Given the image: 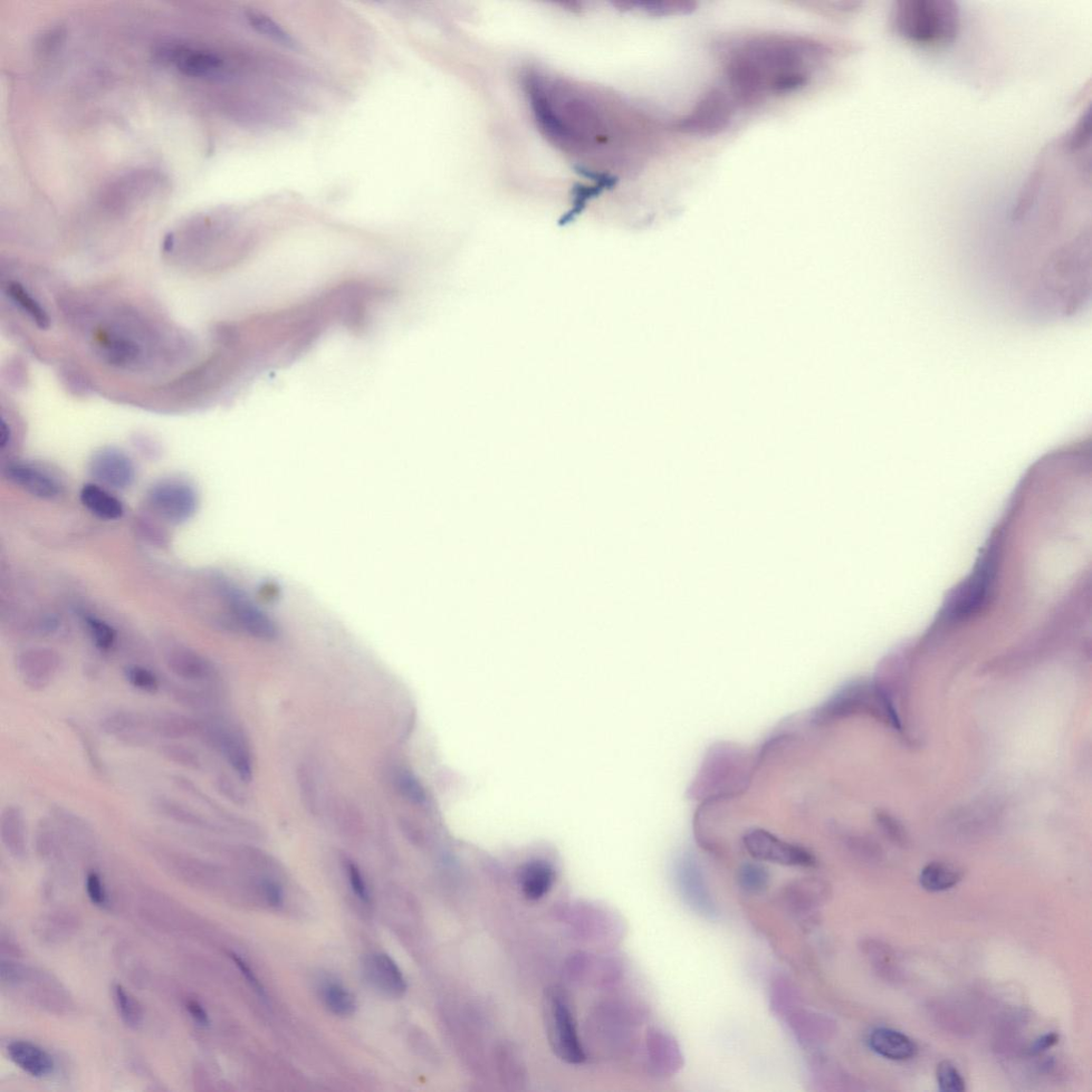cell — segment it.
Masks as SVG:
<instances>
[{
	"label": "cell",
	"mask_w": 1092,
	"mask_h": 1092,
	"mask_svg": "<svg viewBox=\"0 0 1092 1092\" xmlns=\"http://www.w3.org/2000/svg\"><path fill=\"white\" fill-rule=\"evenodd\" d=\"M826 45L803 39L769 37L732 53L726 78L737 104L752 107L770 95L798 90L827 59Z\"/></svg>",
	"instance_id": "cell-1"
},
{
	"label": "cell",
	"mask_w": 1092,
	"mask_h": 1092,
	"mask_svg": "<svg viewBox=\"0 0 1092 1092\" xmlns=\"http://www.w3.org/2000/svg\"><path fill=\"white\" fill-rule=\"evenodd\" d=\"M890 17L898 36L926 49L952 43L961 27L960 9L947 0H902L895 3Z\"/></svg>",
	"instance_id": "cell-2"
},
{
	"label": "cell",
	"mask_w": 1092,
	"mask_h": 1092,
	"mask_svg": "<svg viewBox=\"0 0 1092 1092\" xmlns=\"http://www.w3.org/2000/svg\"><path fill=\"white\" fill-rule=\"evenodd\" d=\"M543 1019L546 1037L555 1056L569 1065H581L586 1060L568 996L558 986L545 992Z\"/></svg>",
	"instance_id": "cell-3"
},
{
	"label": "cell",
	"mask_w": 1092,
	"mask_h": 1092,
	"mask_svg": "<svg viewBox=\"0 0 1092 1092\" xmlns=\"http://www.w3.org/2000/svg\"><path fill=\"white\" fill-rule=\"evenodd\" d=\"M561 921L577 940L595 945H612L621 940V919L605 907L590 903L571 904L559 910Z\"/></svg>",
	"instance_id": "cell-4"
},
{
	"label": "cell",
	"mask_w": 1092,
	"mask_h": 1092,
	"mask_svg": "<svg viewBox=\"0 0 1092 1092\" xmlns=\"http://www.w3.org/2000/svg\"><path fill=\"white\" fill-rule=\"evenodd\" d=\"M201 722L202 725L199 740L224 756L239 778L246 782L250 781L253 772L252 759L244 734L235 725L217 717L202 718Z\"/></svg>",
	"instance_id": "cell-5"
},
{
	"label": "cell",
	"mask_w": 1092,
	"mask_h": 1092,
	"mask_svg": "<svg viewBox=\"0 0 1092 1092\" xmlns=\"http://www.w3.org/2000/svg\"><path fill=\"white\" fill-rule=\"evenodd\" d=\"M998 555V545L995 543L989 545V548L984 552L971 578L955 593L948 606V616L958 619L972 616L988 602L993 588Z\"/></svg>",
	"instance_id": "cell-6"
},
{
	"label": "cell",
	"mask_w": 1092,
	"mask_h": 1092,
	"mask_svg": "<svg viewBox=\"0 0 1092 1092\" xmlns=\"http://www.w3.org/2000/svg\"><path fill=\"white\" fill-rule=\"evenodd\" d=\"M831 887L819 878L791 881L781 892V902L788 914L803 926L818 922L820 909L831 897Z\"/></svg>",
	"instance_id": "cell-7"
},
{
	"label": "cell",
	"mask_w": 1092,
	"mask_h": 1092,
	"mask_svg": "<svg viewBox=\"0 0 1092 1092\" xmlns=\"http://www.w3.org/2000/svg\"><path fill=\"white\" fill-rule=\"evenodd\" d=\"M148 503L162 520L180 524L195 515L199 501L193 487L181 482L167 481L150 488Z\"/></svg>",
	"instance_id": "cell-8"
},
{
	"label": "cell",
	"mask_w": 1092,
	"mask_h": 1092,
	"mask_svg": "<svg viewBox=\"0 0 1092 1092\" xmlns=\"http://www.w3.org/2000/svg\"><path fill=\"white\" fill-rule=\"evenodd\" d=\"M219 590L236 625L247 634L267 641L279 637L280 630L275 622L258 608L245 592L228 582H223Z\"/></svg>",
	"instance_id": "cell-9"
},
{
	"label": "cell",
	"mask_w": 1092,
	"mask_h": 1092,
	"mask_svg": "<svg viewBox=\"0 0 1092 1092\" xmlns=\"http://www.w3.org/2000/svg\"><path fill=\"white\" fill-rule=\"evenodd\" d=\"M676 880L679 894L694 913L708 919L720 916V908L702 869L693 859L679 861L676 870Z\"/></svg>",
	"instance_id": "cell-10"
},
{
	"label": "cell",
	"mask_w": 1092,
	"mask_h": 1092,
	"mask_svg": "<svg viewBox=\"0 0 1092 1092\" xmlns=\"http://www.w3.org/2000/svg\"><path fill=\"white\" fill-rule=\"evenodd\" d=\"M646 1067L651 1076L670 1079L684 1068L685 1059L677 1040L672 1033L651 1028L645 1037Z\"/></svg>",
	"instance_id": "cell-11"
},
{
	"label": "cell",
	"mask_w": 1092,
	"mask_h": 1092,
	"mask_svg": "<svg viewBox=\"0 0 1092 1092\" xmlns=\"http://www.w3.org/2000/svg\"><path fill=\"white\" fill-rule=\"evenodd\" d=\"M625 967L618 958L583 952L573 954L567 961L571 980L585 985L608 986L619 983Z\"/></svg>",
	"instance_id": "cell-12"
},
{
	"label": "cell",
	"mask_w": 1092,
	"mask_h": 1092,
	"mask_svg": "<svg viewBox=\"0 0 1092 1092\" xmlns=\"http://www.w3.org/2000/svg\"><path fill=\"white\" fill-rule=\"evenodd\" d=\"M745 846L755 859L787 866L810 867L817 860L806 849L794 846L768 832H753L745 839Z\"/></svg>",
	"instance_id": "cell-13"
},
{
	"label": "cell",
	"mask_w": 1092,
	"mask_h": 1092,
	"mask_svg": "<svg viewBox=\"0 0 1092 1092\" xmlns=\"http://www.w3.org/2000/svg\"><path fill=\"white\" fill-rule=\"evenodd\" d=\"M91 475L105 486L117 490L130 487L136 479L132 460L119 448L105 447L95 453L89 464Z\"/></svg>",
	"instance_id": "cell-14"
},
{
	"label": "cell",
	"mask_w": 1092,
	"mask_h": 1092,
	"mask_svg": "<svg viewBox=\"0 0 1092 1092\" xmlns=\"http://www.w3.org/2000/svg\"><path fill=\"white\" fill-rule=\"evenodd\" d=\"M787 1021L795 1039L807 1050L825 1047L837 1033V1024L827 1014L801 1008L788 1015Z\"/></svg>",
	"instance_id": "cell-15"
},
{
	"label": "cell",
	"mask_w": 1092,
	"mask_h": 1092,
	"mask_svg": "<svg viewBox=\"0 0 1092 1092\" xmlns=\"http://www.w3.org/2000/svg\"><path fill=\"white\" fill-rule=\"evenodd\" d=\"M16 669L25 686L34 692H42L59 675L60 658L50 649H31L18 655Z\"/></svg>",
	"instance_id": "cell-16"
},
{
	"label": "cell",
	"mask_w": 1092,
	"mask_h": 1092,
	"mask_svg": "<svg viewBox=\"0 0 1092 1092\" xmlns=\"http://www.w3.org/2000/svg\"><path fill=\"white\" fill-rule=\"evenodd\" d=\"M363 974L373 989L389 998H401L408 985L404 974L392 958L383 953L368 955L363 962Z\"/></svg>",
	"instance_id": "cell-17"
},
{
	"label": "cell",
	"mask_w": 1092,
	"mask_h": 1092,
	"mask_svg": "<svg viewBox=\"0 0 1092 1092\" xmlns=\"http://www.w3.org/2000/svg\"><path fill=\"white\" fill-rule=\"evenodd\" d=\"M101 730L130 746H146L153 733L152 718L129 711L113 712L102 718Z\"/></svg>",
	"instance_id": "cell-18"
},
{
	"label": "cell",
	"mask_w": 1092,
	"mask_h": 1092,
	"mask_svg": "<svg viewBox=\"0 0 1092 1092\" xmlns=\"http://www.w3.org/2000/svg\"><path fill=\"white\" fill-rule=\"evenodd\" d=\"M4 475L7 481L41 500H53L61 493V486L56 478L30 463H9L4 468Z\"/></svg>",
	"instance_id": "cell-19"
},
{
	"label": "cell",
	"mask_w": 1092,
	"mask_h": 1092,
	"mask_svg": "<svg viewBox=\"0 0 1092 1092\" xmlns=\"http://www.w3.org/2000/svg\"><path fill=\"white\" fill-rule=\"evenodd\" d=\"M166 664L172 674L189 683H209L217 676L210 660L186 647L171 648L166 654Z\"/></svg>",
	"instance_id": "cell-20"
},
{
	"label": "cell",
	"mask_w": 1092,
	"mask_h": 1092,
	"mask_svg": "<svg viewBox=\"0 0 1092 1092\" xmlns=\"http://www.w3.org/2000/svg\"><path fill=\"white\" fill-rule=\"evenodd\" d=\"M868 1046L879 1056L896 1061H905L916 1056V1043L898 1031L879 1028L870 1033Z\"/></svg>",
	"instance_id": "cell-21"
},
{
	"label": "cell",
	"mask_w": 1092,
	"mask_h": 1092,
	"mask_svg": "<svg viewBox=\"0 0 1092 1092\" xmlns=\"http://www.w3.org/2000/svg\"><path fill=\"white\" fill-rule=\"evenodd\" d=\"M7 1051L15 1065L34 1078L49 1077L55 1069L50 1054L31 1041L15 1040L9 1044Z\"/></svg>",
	"instance_id": "cell-22"
},
{
	"label": "cell",
	"mask_w": 1092,
	"mask_h": 1092,
	"mask_svg": "<svg viewBox=\"0 0 1092 1092\" xmlns=\"http://www.w3.org/2000/svg\"><path fill=\"white\" fill-rule=\"evenodd\" d=\"M557 873L548 861L533 860L520 870L517 883L522 895L531 902L544 898L553 889Z\"/></svg>",
	"instance_id": "cell-23"
},
{
	"label": "cell",
	"mask_w": 1092,
	"mask_h": 1092,
	"mask_svg": "<svg viewBox=\"0 0 1092 1092\" xmlns=\"http://www.w3.org/2000/svg\"><path fill=\"white\" fill-rule=\"evenodd\" d=\"M4 292L8 299L15 305L16 310L33 321L36 328L40 330L51 328L52 319L49 312L44 308L43 303L28 291L24 284L12 280L8 281L4 284Z\"/></svg>",
	"instance_id": "cell-24"
},
{
	"label": "cell",
	"mask_w": 1092,
	"mask_h": 1092,
	"mask_svg": "<svg viewBox=\"0 0 1092 1092\" xmlns=\"http://www.w3.org/2000/svg\"><path fill=\"white\" fill-rule=\"evenodd\" d=\"M199 718L178 713H164L152 718L153 733L171 742L194 739L201 732Z\"/></svg>",
	"instance_id": "cell-25"
},
{
	"label": "cell",
	"mask_w": 1092,
	"mask_h": 1092,
	"mask_svg": "<svg viewBox=\"0 0 1092 1092\" xmlns=\"http://www.w3.org/2000/svg\"><path fill=\"white\" fill-rule=\"evenodd\" d=\"M153 809L158 816L185 828L203 831H214L217 828L215 823L202 814L169 797H156L153 800Z\"/></svg>",
	"instance_id": "cell-26"
},
{
	"label": "cell",
	"mask_w": 1092,
	"mask_h": 1092,
	"mask_svg": "<svg viewBox=\"0 0 1092 1092\" xmlns=\"http://www.w3.org/2000/svg\"><path fill=\"white\" fill-rule=\"evenodd\" d=\"M23 810L9 804L0 817V838L11 854L23 857L26 851L27 831Z\"/></svg>",
	"instance_id": "cell-27"
},
{
	"label": "cell",
	"mask_w": 1092,
	"mask_h": 1092,
	"mask_svg": "<svg viewBox=\"0 0 1092 1092\" xmlns=\"http://www.w3.org/2000/svg\"><path fill=\"white\" fill-rule=\"evenodd\" d=\"M496 1069L503 1085L517 1090L527 1081V1071L521 1054L510 1043H502L495 1050Z\"/></svg>",
	"instance_id": "cell-28"
},
{
	"label": "cell",
	"mask_w": 1092,
	"mask_h": 1092,
	"mask_svg": "<svg viewBox=\"0 0 1092 1092\" xmlns=\"http://www.w3.org/2000/svg\"><path fill=\"white\" fill-rule=\"evenodd\" d=\"M81 501L92 514L102 520H118L124 513L123 505L118 498L99 485H84L81 491Z\"/></svg>",
	"instance_id": "cell-29"
},
{
	"label": "cell",
	"mask_w": 1092,
	"mask_h": 1092,
	"mask_svg": "<svg viewBox=\"0 0 1092 1092\" xmlns=\"http://www.w3.org/2000/svg\"><path fill=\"white\" fill-rule=\"evenodd\" d=\"M962 870L947 862L936 861L927 865L919 874V885L928 892H943L962 880Z\"/></svg>",
	"instance_id": "cell-30"
},
{
	"label": "cell",
	"mask_w": 1092,
	"mask_h": 1092,
	"mask_svg": "<svg viewBox=\"0 0 1092 1092\" xmlns=\"http://www.w3.org/2000/svg\"><path fill=\"white\" fill-rule=\"evenodd\" d=\"M770 1002L772 1011L785 1020L793 1011L801 1008L802 998L796 985L788 977L779 976L772 983Z\"/></svg>",
	"instance_id": "cell-31"
},
{
	"label": "cell",
	"mask_w": 1092,
	"mask_h": 1092,
	"mask_svg": "<svg viewBox=\"0 0 1092 1092\" xmlns=\"http://www.w3.org/2000/svg\"><path fill=\"white\" fill-rule=\"evenodd\" d=\"M321 998L330 1012L339 1017H350L357 1009L353 994L338 982H327L321 986Z\"/></svg>",
	"instance_id": "cell-32"
},
{
	"label": "cell",
	"mask_w": 1092,
	"mask_h": 1092,
	"mask_svg": "<svg viewBox=\"0 0 1092 1092\" xmlns=\"http://www.w3.org/2000/svg\"><path fill=\"white\" fill-rule=\"evenodd\" d=\"M736 881L744 893L760 895L769 889L771 874L763 866L746 864L737 870Z\"/></svg>",
	"instance_id": "cell-33"
},
{
	"label": "cell",
	"mask_w": 1092,
	"mask_h": 1092,
	"mask_svg": "<svg viewBox=\"0 0 1092 1092\" xmlns=\"http://www.w3.org/2000/svg\"><path fill=\"white\" fill-rule=\"evenodd\" d=\"M861 950L881 977H885L887 980L892 979V957L894 955L888 945L874 940V938H866L861 942Z\"/></svg>",
	"instance_id": "cell-34"
},
{
	"label": "cell",
	"mask_w": 1092,
	"mask_h": 1092,
	"mask_svg": "<svg viewBox=\"0 0 1092 1092\" xmlns=\"http://www.w3.org/2000/svg\"><path fill=\"white\" fill-rule=\"evenodd\" d=\"M159 753L170 763L180 766L189 771H201L202 759L200 754L190 747L177 742L166 743L159 747Z\"/></svg>",
	"instance_id": "cell-35"
},
{
	"label": "cell",
	"mask_w": 1092,
	"mask_h": 1092,
	"mask_svg": "<svg viewBox=\"0 0 1092 1092\" xmlns=\"http://www.w3.org/2000/svg\"><path fill=\"white\" fill-rule=\"evenodd\" d=\"M112 994L114 1004L117 1006L123 1022L129 1025L130 1028H138L142 1021V1011L138 1003L131 998V994L124 989V986L120 984L113 985Z\"/></svg>",
	"instance_id": "cell-36"
},
{
	"label": "cell",
	"mask_w": 1092,
	"mask_h": 1092,
	"mask_svg": "<svg viewBox=\"0 0 1092 1092\" xmlns=\"http://www.w3.org/2000/svg\"><path fill=\"white\" fill-rule=\"evenodd\" d=\"M124 677L132 688L141 693L155 695L159 691V677L145 666L130 665L124 668Z\"/></svg>",
	"instance_id": "cell-37"
},
{
	"label": "cell",
	"mask_w": 1092,
	"mask_h": 1092,
	"mask_svg": "<svg viewBox=\"0 0 1092 1092\" xmlns=\"http://www.w3.org/2000/svg\"><path fill=\"white\" fill-rule=\"evenodd\" d=\"M247 18L256 32L263 34L267 37H270V39L286 47H295V41L292 36L287 34L283 28L272 20L271 17L262 13L250 12Z\"/></svg>",
	"instance_id": "cell-38"
},
{
	"label": "cell",
	"mask_w": 1092,
	"mask_h": 1092,
	"mask_svg": "<svg viewBox=\"0 0 1092 1092\" xmlns=\"http://www.w3.org/2000/svg\"><path fill=\"white\" fill-rule=\"evenodd\" d=\"M84 622L95 647L104 651V653H107V651H110L114 645H116V630H114L107 622L90 616L85 618Z\"/></svg>",
	"instance_id": "cell-39"
},
{
	"label": "cell",
	"mask_w": 1092,
	"mask_h": 1092,
	"mask_svg": "<svg viewBox=\"0 0 1092 1092\" xmlns=\"http://www.w3.org/2000/svg\"><path fill=\"white\" fill-rule=\"evenodd\" d=\"M937 1081L938 1089L943 1092H962L965 1090V1081L960 1071L948 1060L938 1063Z\"/></svg>",
	"instance_id": "cell-40"
},
{
	"label": "cell",
	"mask_w": 1092,
	"mask_h": 1092,
	"mask_svg": "<svg viewBox=\"0 0 1092 1092\" xmlns=\"http://www.w3.org/2000/svg\"><path fill=\"white\" fill-rule=\"evenodd\" d=\"M174 697L181 705L193 708L196 711H207L213 706L212 698L204 692L198 691V689L178 686L174 689Z\"/></svg>",
	"instance_id": "cell-41"
},
{
	"label": "cell",
	"mask_w": 1092,
	"mask_h": 1092,
	"mask_svg": "<svg viewBox=\"0 0 1092 1092\" xmlns=\"http://www.w3.org/2000/svg\"><path fill=\"white\" fill-rule=\"evenodd\" d=\"M85 890L91 903L100 908H107L108 906V896L107 889H105L101 876L97 871H89L87 878H85Z\"/></svg>",
	"instance_id": "cell-42"
},
{
	"label": "cell",
	"mask_w": 1092,
	"mask_h": 1092,
	"mask_svg": "<svg viewBox=\"0 0 1092 1092\" xmlns=\"http://www.w3.org/2000/svg\"><path fill=\"white\" fill-rule=\"evenodd\" d=\"M70 726H71V729L73 730V732L76 734V736L79 737V740L81 741V743L83 745V748L84 750V753L88 755L89 761H90L91 765L93 766V769L95 771L102 772L101 758L99 756L97 748H95V745L93 744L91 737L88 734V732L84 731V729L82 725H80L79 724L73 723V722L70 723Z\"/></svg>",
	"instance_id": "cell-43"
},
{
	"label": "cell",
	"mask_w": 1092,
	"mask_h": 1092,
	"mask_svg": "<svg viewBox=\"0 0 1092 1092\" xmlns=\"http://www.w3.org/2000/svg\"><path fill=\"white\" fill-rule=\"evenodd\" d=\"M399 789L402 795L411 801L423 802L425 800V792L421 788L420 783L410 773L401 774L398 780Z\"/></svg>",
	"instance_id": "cell-44"
},
{
	"label": "cell",
	"mask_w": 1092,
	"mask_h": 1092,
	"mask_svg": "<svg viewBox=\"0 0 1092 1092\" xmlns=\"http://www.w3.org/2000/svg\"><path fill=\"white\" fill-rule=\"evenodd\" d=\"M229 957L232 958L233 962L238 967V970L242 972L249 985H251V988L258 994V996H260V998L267 1000L265 988L262 983L258 981L256 975L251 970V967L249 966V964L245 961V960H243L241 956L235 953H229Z\"/></svg>",
	"instance_id": "cell-45"
},
{
	"label": "cell",
	"mask_w": 1092,
	"mask_h": 1092,
	"mask_svg": "<svg viewBox=\"0 0 1092 1092\" xmlns=\"http://www.w3.org/2000/svg\"><path fill=\"white\" fill-rule=\"evenodd\" d=\"M347 870L349 883L353 893L357 895L361 902L368 904L370 896L366 880H364L360 869L356 865L351 864L350 862V864L347 866Z\"/></svg>",
	"instance_id": "cell-46"
},
{
	"label": "cell",
	"mask_w": 1092,
	"mask_h": 1092,
	"mask_svg": "<svg viewBox=\"0 0 1092 1092\" xmlns=\"http://www.w3.org/2000/svg\"><path fill=\"white\" fill-rule=\"evenodd\" d=\"M264 897L268 905L273 908L281 907L284 903L282 888L272 880H265L262 884Z\"/></svg>",
	"instance_id": "cell-47"
},
{
	"label": "cell",
	"mask_w": 1092,
	"mask_h": 1092,
	"mask_svg": "<svg viewBox=\"0 0 1092 1092\" xmlns=\"http://www.w3.org/2000/svg\"><path fill=\"white\" fill-rule=\"evenodd\" d=\"M1058 1041L1059 1036L1056 1033L1043 1034L1042 1037L1038 1038L1032 1044L1028 1052L1030 1056H1039V1054L1050 1050L1054 1046H1056Z\"/></svg>",
	"instance_id": "cell-48"
},
{
	"label": "cell",
	"mask_w": 1092,
	"mask_h": 1092,
	"mask_svg": "<svg viewBox=\"0 0 1092 1092\" xmlns=\"http://www.w3.org/2000/svg\"><path fill=\"white\" fill-rule=\"evenodd\" d=\"M186 1009L189 1012L190 1017L193 1018L196 1023L201 1025V1027H208L210 1023L209 1015L204 1009L203 1006L201 1005L198 1001L189 1000L186 1004Z\"/></svg>",
	"instance_id": "cell-49"
}]
</instances>
